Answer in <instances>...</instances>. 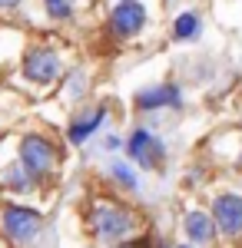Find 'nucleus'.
I'll return each instance as SVG.
<instances>
[{
	"instance_id": "f257e3e1",
	"label": "nucleus",
	"mask_w": 242,
	"mask_h": 248,
	"mask_svg": "<svg viewBox=\"0 0 242 248\" xmlns=\"http://www.w3.org/2000/svg\"><path fill=\"white\" fill-rule=\"evenodd\" d=\"M40 215L30 209H20V205H10V209L3 212V232H7V238L14 242V245H30L34 238H37L40 232Z\"/></svg>"
},
{
	"instance_id": "f03ea898",
	"label": "nucleus",
	"mask_w": 242,
	"mask_h": 248,
	"mask_svg": "<svg viewBox=\"0 0 242 248\" xmlns=\"http://www.w3.org/2000/svg\"><path fill=\"white\" fill-rule=\"evenodd\" d=\"M93 229L103 242H116L133 229V218L126 209H116V205H96L93 212Z\"/></svg>"
},
{
	"instance_id": "7ed1b4c3",
	"label": "nucleus",
	"mask_w": 242,
	"mask_h": 248,
	"mask_svg": "<svg viewBox=\"0 0 242 248\" xmlns=\"http://www.w3.org/2000/svg\"><path fill=\"white\" fill-rule=\"evenodd\" d=\"M20 159H23V169L30 172V175H47L56 162V153H53V146H50L47 139L27 136V139L20 142Z\"/></svg>"
},
{
	"instance_id": "20e7f679",
	"label": "nucleus",
	"mask_w": 242,
	"mask_h": 248,
	"mask_svg": "<svg viewBox=\"0 0 242 248\" xmlns=\"http://www.w3.org/2000/svg\"><path fill=\"white\" fill-rule=\"evenodd\" d=\"M212 218H216V229L229 235V238H239L242 235V195L225 192L212 202Z\"/></svg>"
},
{
	"instance_id": "39448f33",
	"label": "nucleus",
	"mask_w": 242,
	"mask_h": 248,
	"mask_svg": "<svg viewBox=\"0 0 242 248\" xmlns=\"http://www.w3.org/2000/svg\"><path fill=\"white\" fill-rule=\"evenodd\" d=\"M23 73L34 79V83H50L60 73V60L50 50H30L27 53V63H23Z\"/></svg>"
},
{
	"instance_id": "423d86ee",
	"label": "nucleus",
	"mask_w": 242,
	"mask_h": 248,
	"mask_svg": "<svg viewBox=\"0 0 242 248\" xmlns=\"http://www.w3.org/2000/svg\"><path fill=\"white\" fill-rule=\"evenodd\" d=\"M146 23V10L136 3V0H123L116 10H113V30L120 37H133L139 33V27Z\"/></svg>"
},
{
	"instance_id": "0eeeda50",
	"label": "nucleus",
	"mask_w": 242,
	"mask_h": 248,
	"mask_svg": "<svg viewBox=\"0 0 242 248\" xmlns=\"http://www.w3.org/2000/svg\"><path fill=\"white\" fill-rule=\"evenodd\" d=\"M186 235L196 245H209L212 235H216V218L206 215V212H189L186 215Z\"/></svg>"
},
{
	"instance_id": "6e6552de",
	"label": "nucleus",
	"mask_w": 242,
	"mask_h": 248,
	"mask_svg": "<svg viewBox=\"0 0 242 248\" xmlns=\"http://www.w3.org/2000/svg\"><path fill=\"white\" fill-rule=\"evenodd\" d=\"M130 155L139 159L143 166H153V162L163 155V149H159V142H156L146 129H139V133H133V139H130Z\"/></svg>"
},
{
	"instance_id": "1a4fd4ad",
	"label": "nucleus",
	"mask_w": 242,
	"mask_h": 248,
	"mask_svg": "<svg viewBox=\"0 0 242 248\" xmlns=\"http://www.w3.org/2000/svg\"><path fill=\"white\" fill-rule=\"evenodd\" d=\"M139 106L143 109H156V106H179V90L176 86H156L139 93Z\"/></svg>"
},
{
	"instance_id": "9d476101",
	"label": "nucleus",
	"mask_w": 242,
	"mask_h": 248,
	"mask_svg": "<svg viewBox=\"0 0 242 248\" xmlns=\"http://www.w3.org/2000/svg\"><path fill=\"white\" fill-rule=\"evenodd\" d=\"M173 33H176V40H192L196 33H199V17H196V14H183V17H176Z\"/></svg>"
},
{
	"instance_id": "9b49d317",
	"label": "nucleus",
	"mask_w": 242,
	"mask_h": 248,
	"mask_svg": "<svg viewBox=\"0 0 242 248\" xmlns=\"http://www.w3.org/2000/svg\"><path fill=\"white\" fill-rule=\"evenodd\" d=\"M103 116H106V113L100 109V113H93L90 119H83V123H73V126H70V139H73V142H83V139H86V136H90L96 126L103 123Z\"/></svg>"
},
{
	"instance_id": "f8f14e48",
	"label": "nucleus",
	"mask_w": 242,
	"mask_h": 248,
	"mask_svg": "<svg viewBox=\"0 0 242 248\" xmlns=\"http://www.w3.org/2000/svg\"><path fill=\"white\" fill-rule=\"evenodd\" d=\"M43 3H47V10H50L53 17H70V10H73L70 0H43Z\"/></svg>"
},
{
	"instance_id": "ddd939ff",
	"label": "nucleus",
	"mask_w": 242,
	"mask_h": 248,
	"mask_svg": "<svg viewBox=\"0 0 242 248\" xmlns=\"http://www.w3.org/2000/svg\"><path fill=\"white\" fill-rule=\"evenodd\" d=\"M7 182H10V189H27V186H30V179H27V175L20 172V166L7 172Z\"/></svg>"
},
{
	"instance_id": "4468645a",
	"label": "nucleus",
	"mask_w": 242,
	"mask_h": 248,
	"mask_svg": "<svg viewBox=\"0 0 242 248\" xmlns=\"http://www.w3.org/2000/svg\"><path fill=\"white\" fill-rule=\"evenodd\" d=\"M113 172H116V179H120V182H126L130 189H136V175H133L126 166H113Z\"/></svg>"
},
{
	"instance_id": "2eb2a0df",
	"label": "nucleus",
	"mask_w": 242,
	"mask_h": 248,
	"mask_svg": "<svg viewBox=\"0 0 242 248\" xmlns=\"http://www.w3.org/2000/svg\"><path fill=\"white\" fill-rule=\"evenodd\" d=\"M14 3H17V0H0V7H14Z\"/></svg>"
},
{
	"instance_id": "dca6fc26",
	"label": "nucleus",
	"mask_w": 242,
	"mask_h": 248,
	"mask_svg": "<svg viewBox=\"0 0 242 248\" xmlns=\"http://www.w3.org/2000/svg\"><path fill=\"white\" fill-rule=\"evenodd\" d=\"M179 248H186V245H179Z\"/></svg>"
}]
</instances>
